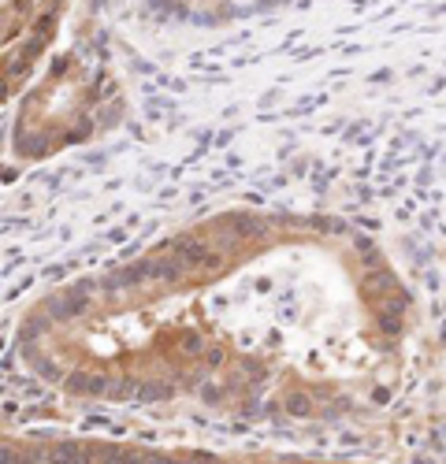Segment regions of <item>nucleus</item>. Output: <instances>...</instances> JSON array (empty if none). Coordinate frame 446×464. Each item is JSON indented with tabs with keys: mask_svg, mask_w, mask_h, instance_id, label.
Segmentation results:
<instances>
[{
	"mask_svg": "<svg viewBox=\"0 0 446 464\" xmlns=\"http://www.w3.org/2000/svg\"><path fill=\"white\" fill-rule=\"evenodd\" d=\"M45 461L48 464H97V453L86 442H56Z\"/></svg>",
	"mask_w": 446,
	"mask_h": 464,
	"instance_id": "obj_1",
	"label": "nucleus"
},
{
	"mask_svg": "<svg viewBox=\"0 0 446 464\" xmlns=\"http://www.w3.org/2000/svg\"><path fill=\"white\" fill-rule=\"evenodd\" d=\"M97 453V464H127V446H112V442H101L93 450Z\"/></svg>",
	"mask_w": 446,
	"mask_h": 464,
	"instance_id": "obj_2",
	"label": "nucleus"
},
{
	"mask_svg": "<svg viewBox=\"0 0 446 464\" xmlns=\"http://www.w3.org/2000/svg\"><path fill=\"white\" fill-rule=\"evenodd\" d=\"M283 409L290 412V416H309V412H313V401L305 398V394H286Z\"/></svg>",
	"mask_w": 446,
	"mask_h": 464,
	"instance_id": "obj_3",
	"label": "nucleus"
},
{
	"mask_svg": "<svg viewBox=\"0 0 446 464\" xmlns=\"http://www.w3.org/2000/svg\"><path fill=\"white\" fill-rule=\"evenodd\" d=\"M149 464H183V461L167 457V453H156V450H149Z\"/></svg>",
	"mask_w": 446,
	"mask_h": 464,
	"instance_id": "obj_4",
	"label": "nucleus"
},
{
	"mask_svg": "<svg viewBox=\"0 0 446 464\" xmlns=\"http://www.w3.org/2000/svg\"><path fill=\"white\" fill-rule=\"evenodd\" d=\"M197 464H220V461H212V457H194Z\"/></svg>",
	"mask_w": 446,
	"mask_h": 464,
	"instance_id": "obj_5",
	"label": "nucleus"
}]
</instances>
